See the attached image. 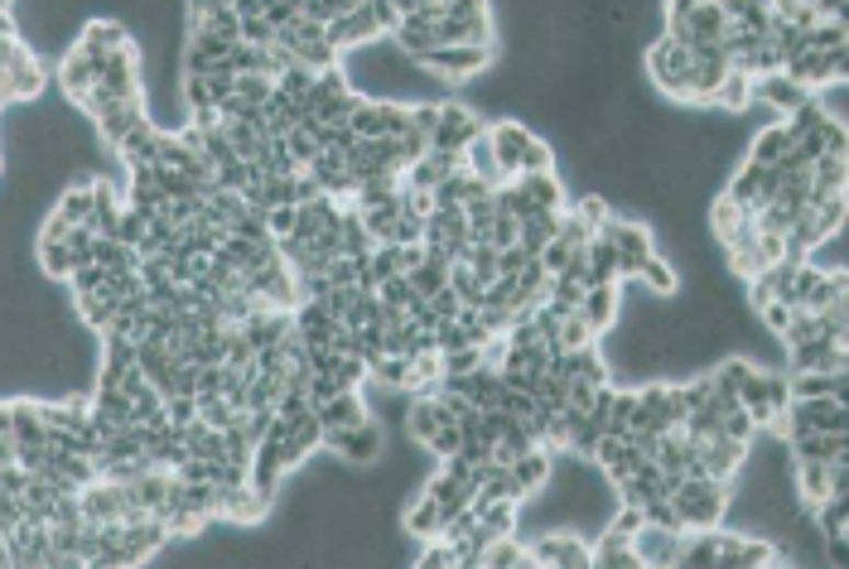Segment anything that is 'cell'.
<instances>
[{"label": "cell", "mask_w": 849, "mask_h": 569, "mask_svg": "<svg viewBox=\"0 0 849 569\" xmlns=\"http://www.w3.org/2000/svg\"><path fill=\"white\" fill-rule=\"evenodd\" d=\"M271 92H275V78H261V72H251V78H237V92L247 106H265L271 102Z\"/></svg>", "instance_id": "cell-40"}, {"label": "cell", "mask_w": 849, "mask_h": 569, "mask_svg": "<svg viewBox=\"0 0 849 569\" xmlns=\"http://www.w3.org/2000/svg\"><path fill=\"white\" fill-rule=\"evenodd\" d=\"M97 72H102V64H92L82 48H68V54L58 58V88H64L68 106H78L82 96L97 88Z\"/></svg>", "instance_id": "cell-11"}, {"label": "cell", "mask_w": 849, "mask_h": 569, "mask_svg": "<svg viewBox=\"0 0 849 569\" xmlns=\"http://www.w3.org/2000/svg\"><path fill=\"white\" fill-rule=\"evenodd\" d=\"M768 569H778V565H768Z\"/></svg>", "instance_id": "cell-48"}, {"label": "cell", "mask_w": 849, "mask_h": 569, "mask_svg": "<svg viewBox=\"0 0 849 569\" xmlns=\"http://www.w3.org/2000/svg\"><path fill=\"white\" fill-rule=\"evenodd\" d=\"M786 150H792V130H786L782 121H772V126L754 130V145H748V164L778 169V164L786 160Z\"/></svg>", "instance_id": "cell-15"}, {"label": "cell", "mask_w": 849, "mask_h": 569, "mask_svg": "<svg viewBox=\"0 0 849 569\" xmlns=\"http://www.w3.org/2000/svg\"><path fill=\"white\" fill-rule=\"evenodd\" d=\"M642 522H647V526H661V531H686L681 522H676L671 502H647V507H642Z\"/></svg>", "instance_id": "cell-45"}, {"label": "cell", "mask_w": 849, "mask_h": 569, "mask_svg": "<svg viewBox=\"0 0 849 569\" xmlns=\"http://www.w3.org/2000/svg\"><path fill=\"white\" fill-rule=\"evenodd\" d=\"M348 130H353L358 140H382V112H377V102H362V96H358L353 116H348Z\"/></svg>", "instance_id": "cell-35"}, {"label": "cell", "mask_w": 849, "mask_h": 569, "mask_svg": "<svg viewBox=\"0 0 849 569\" xmlns=\"http://www.w3.org/2000/svg\"><path fill=\"white\" fill-rule=\"evenodd\" d=\"M748 102H758V106H768L772 116L786 112L792 116L796 106H806L811 102V92L806 88H796L786 72H772V78H754V88H748Z\"/></svg>", "instance_id": "cell-9"}, {"label": "cell", "mask_w": 849, "mask_h": 569, "mask_svg": "<svg viewBox=\"0 0 849 569\" xmlns=\"http://www.w3.org/2000/svg\"><path fill=\"white\" fill-rule=\"evenodd\" d=\"M816 140H820V155H830V160H849V130H845V121H826V126L816 130Z\"/></svg>", "instance_id": "cell-38"}, {"label": "cell", "mask_w": 849, "mask_h": 569, "mask_svg": "<svg viewBox=\"0 0 849 569\" xmlns=\"http://www.w3.org/2000/svg\"><path fill=\"white\" fill-rule=\"evenodd\" d=\"M569 213H575V217H579V223L589 227L593 237H599L603 227L613 223V203L603 198V193H585V198H579V203H575V208H569Z\"/></svg>", "instance_id": "cell-32"}, {"label": "cell", "mask_w": 849, "mask_h": 569, "mask_svg": "<svg viewBox=\"0 0 849 569\" xmlns=\"http://www.w3.org/2000/svg\"><path fill=\"white\" fill-rule=\"evenodd\" d=\"M54 507H58V492L48 488V482L30 478V488L20 492V512H24V522H34V526H48V522H54Z\"/></svg>", "instance_id": "cell-25"}, {"label": "cell", "mask_w": 849, "mask_h": 569, "mask_svg": "<svg viewBox=\"0 0 849 569\" xmlns=\"http://www.w3.org/2000/svg\"><path fill=\"white\" fill-rule=\"evenodd\" d=\"M786 396H792V401H820V396L845 401V377H826V372H792V377H786Z\"/></svg>", "instance_id": "cell-20"}, {"label": "cell", "mask_w": 849, "mask_h": 569, "mask_svg": "<svg viewBox=\"0 0 849 569\" xmlns=\"http://www.w3.org/2000/svg\"><path fill=\"white\" fill-rule=\"evenodd\" d=\"M830 348H835V343H826V338H811V343L786 348V367H792V372H826Z\"/></svg>", "instance_id": "cell-30"}, {"label": "cell", "mask_w": 849, "mask_h": 569, "mask_svg": "<svg viewBox=\"0 0 849 569\" xmlns=\"http://www.w3.org/2000/svg\"><path fill=\"white\" fill-rule=\"evenodd\" d=\"M593 343H599V338L589 333V323L579 319V309L565 314L561 329H555V348H561V353H585V348H593Z\"/></svg>", "instance_id": "cell-31"}, {"label": "cell", "mask_w": 849, "mask_h": 569, "mask_svg": "<svg viewBox=\"0 0 849 569\" xmlns=\"http://www.w3.org/2000/svg\"><path fill=\"white\" fill-rule=\"evenodd\" d=\"M778 425L786 430V440H792V434H845L849 406L835 401V396H820V401H786Z\"/></svg>", "instance_id": "cell-3"}, {"label": "cell", "mask_w": 849, "mask_h": 569, "mask_svg": "<svg viewBox=\"0 0 849 569\" xmlns=\"http://www.w3.org/2000/svg\"><path fill=\"white\" fill-rule=\"evenodd\" d=\"M517 189L531 198L536 213H565V189L555 174H531V179H517Z\"/></svg>", "instance_id": "cell-24"}, {"label": "cell", "mask_w": 849, "mask_h": 569, "mask_svg": "<svg viewBox=\"0 0 849 569\" xmlns=\"http://www.w3.org/2000/svg\"><path fill=\"white\" fill-rule=\"evenodd\" d=\"M367 396L362 391H343V396H333V401H324L319 410H314V420H319V430H358V425H367Z\"/></svg>", "instance_id": "cell-13"}, {"label": "cell", "mask_w": 849, "mask_h": 569, "mask_svg": "<svg viewBox=\"0 0 849 569\" xmlns=\"http://www.w3.org/2000/svg\"><path fill=\"white\" fill-rule=\"evenodd\" d=\"M329 377H333L338 391H362V386H367V362L362 357H338Z\"/></svg>", "instance_id": "cell-37"}, {"label": "cell", "mask_w": 849, "mask_h": 569, "mask_svg": "<svg viewBox=\"0 0 849 569\" xmlns=\"http://www.w3.org/2000/svg\"><path fill=\"white\" fill-rule=\"evenodd\" d=\"M710 223H714V237L729 241V237L744 232V227H754V213L738 208V203H729V198L720 193V198H714V208H710Z\"/></svg>", "instance_id": "cell-27"}, {"label": "cell", "mask_w": 849, "mask_h": 569, "mask_svg": "<svg viewBox=\"0 0 849 569\" xmlns=\"http://www.w3.org/2000/svg\"><path fill=\"white\" fill-rule=\"evenodd\" d=\"M561 217L565 213H531L527 223L517 227V247L527 251V257H541V251L551 247L555 237H561Z\"/></svg>", "instance_id": "cell-19"}, {"label": "cell", "mask_w": 849, "mask_h": 569, "mask_svg": "<svg viewBox=\"0 0 849 569\" xmlns=\"http://www.w3.org/2000/svg\"><path fill=\"white\" fill-rule=\"evenodd\" d=\"M637 285L647 289V295H657V299H676V295H681V271H676L666 257L652 251V257L642 261V271H637Z\"/></svg>", "instance_id": "cell-18"}, {"label": "cell", "mask_w": 849, "mask_h": 569, "mask_svg": "<svg viewBox=\"0 0 849 569\" xmlns=\"http://www.w3.org/2000/svg\"><path fill=\"white\" fill-rule=\"evenodd\" d=\"M748 88H754V78H744V72H734V68H729V78L720 82V92H714V102H710V106L744 116V112H748Z\"/></svg>", "instance_id": "cell-28"}, {"label": "cell", "mask_w": 849, "mask_h": 569, "mask_svg": "<svg viewBox=\"0 0 849 569\" xmlns=\"http://www.w3.org/2000/svg\"><path fill=\"white\" fill-rule=\"evenodd\" d=\"M666 502H671L676 522L686 531H714L724 522L729 488H724V482H710V478H686V482H676V492Z\"/></svg>", "instance_id": "cell-1"}, {"label": "cell", "mask_w": 849, "mask_h": 569, "mask_svg": "<svg viewBox=\"0 0 849 569\" xmlns=\"http://www.w3.org/2000/svg\"><path fill=\"white\" fill-rule=\"evenodd\" d=\"M531 136H536V130H531L527 121H497V126H488V145L497 155V169H502V184H517V160L531 145Z\"/></svg>", "instance_id": "cell-7"}, {"label": "cell", "mask_w": 849, "mask_h": 569, "mask_svg": "<svg viewBox=\"0 0 849 569\" xmlns=\"http://www.w3.org/2000/svg\"><path fill=\"white\" fill-rule=\"evenodd\" d=\"M145 116H150V112H145V96H140V102H116V106H106V112L92 121V136L102 140V150H112V155H116V150H121V140H126Z\"/></svg>", "instance_id": "cell-8"}, {"label": "cell", "mask_w": 849, "mask_h": 569, "mask_svg": "<svg viewBox=\"0 0 849 569\" xmlns=\"http://www.w3.org/2000/svg\"><path fill=\"white\" fill-rule=\"evenodd\" d=\"M424 305H430V314H434V323H454L459 319V314H464V305H459V295H454V289H440V295H434V299H424Z\"/></svg>", "instance_id": "cell-43"}, {"label": "cell", "mask_w": 849, "mask_h": 569, "mask_svg": "<svg viewBox=\"0 0 849 569\" xmlns=\"http://www.w3.org/2000/svg\"><path fill=\"white\" fill-rule=\"evenodd\" d=\"M681 536L686 531H661V526H642L633 540H627V550L637 555L642 565H676V550H681Z\"/></svg>", "instance_id": "cell-14"}, {"label": "cell", "mask_w": 849, "mask_h": 569, "mask_svg": "<svg viewBox=\"0 0 849 569\" xmlns=\"http://www.w3.org/2000/svg\"><path fill=\"white\" fill-rule=\"evenodd\" d=\"M406 416H410V420H406V430H410V440H416V444H424V440H430L434 430L454 425V420L444 416V406L434 401V396H416V401H410V410H406Z\"/></svg>", "instance_id": "cell-21"}, {"label": "cell", "mask_w": 849, "mask_h": 569, "mask_svg": "<svg viewBox=\"0 0 849 569\" xmlns=\"http://www.w3.org/2000/svg\"><path fill=\"white\" fill-rule=\"evenodd\" d=\"M319 449L333 454L338 464H348V468H372L386 454V434L372 425V420L367 425H358V430H324Z\"/></svg>", "instance_id": "cell-4"}, {"label": "cell", "mask_w": 849, "mask_h": 569, "mask_svg": "<svg viewBox=\"0 0 849 569\" xmlns=\"http://www.w3.org/2000/svg\"><path fill=\"white\" fill-rule=\"evenodd\" d=\"M585 285H618V251L609 237H593L585 247Z\"/></svg>", "instance_id": "cell-22"}, {"label": "cell", "mask_w": 849, "mask_h": 569, "mask_svg": "<svg viewBox=\"0 0 849 569\" xmlns=\"http://www.w3.org/2000/svg\"><path fill=\"white\" fill-rule=\"evenodd\" d=\"M647 78H652V88H657L666 102H676V106H690V54L676 39H657L647 48Z\"/></svg>", "instance_id": "cell-2"}, {"label": "cell", "mask_w": 849, "mask_h": 569, "mask_svg": "<svg viewBox=\"0 0 849 569\" xmlns=\"http://www.w3.org/2000/svg\"><path fill=\"white\" fill-rule=\"evenodd\" d=\"M165 416H169V425H174V430H184V425H193V420H199V401H193V396H169Z\"/></svg>", "instance_id": "cell-42"}, {"label": "cell", "mask_w": 849, "mask_h": 569, "mask_svg": "<svg viewBox=\"0 0 849 569\" xmlns=\"http://www.w3.org/2000/svg\"><path fill=\"white\" fill-rule=\"evenodd\" d=\"M15 526H24V512H20V498L0 492V536H10Z\"/></svg>", "instance_id": "cell-46"}, {"label": "cell", "mask_w": 849, "mask_h": 569, "mask_svg": "<svg viewBox=\"0 0 849 569\" xmlns=\"http://www.w3.org/2000/svg\"><path fill=\"white\" fill-rule=\"evenodd\" d=\"M285 150H290V160H295L299 169H309L314 160H319V140H314L305 126H295V130H290V136H285Z\"/></svg>", "instance_id": "cell-39"}, {"label": "cell", "mask_w": 849, "mask_h": 569, "mask_svg": "<svg viewBox=\"0 0 849 569\" xmlns=\"http://www.w3.org/2000/svg\"><path fill=\"white\" fill-rule=\"evenodd\" d=\"M786 454H792V464H840L849 458V440L845 434H792Z\"/></svg>", "instance_id": "cell-12"}, {"label": "cell", "mask_w": 849, "mask_h": 569, "mask_svg": "<svg viewBox=\"0 0 849 569\" xmlns=\"http://www.w3.org/2000/svg\"><path fill=\"white\" fill-rule=\"evenodd\" d=\"M367 271H372V285H386L392 275H401V247H392V241H386V247H377L367 257Z\"/></svg>", "instance_id": "cell-36"}, {"label": "cell", "mask_w": 849, "mask_h": 569, "mask_svg": "<svg viewBox=\"0 0 849 569\" xmlns=\"http://www.w3.org/2000/svg\"><path fill=\"white\" fill-rule=\"evenodd\" d=\"M420 265H424V247H401V275L420 271Z\"/></svg>", "instance_id": "cell-47"}, {"label": "cell", "mask_w": 849, "mask_h": 569, "mask_svg": "<svg viewBox=\"0 0 849 569\" xmlns=\"http://www.w3.org/2000/svg\"><path fill=\"white\" fill-rule=\"evenodd\" d=\"M78 48L92 58V64H102V58L121 54V48H131V30L126 20H88L78 34Z\"/></svg>", "instance_id": "cell-10"}, {"label": "cell", "mask_w": 849, "mask_h": 569, "mask_svg": "<svg viewBox=\"0 0 849 569\" xmlns=\"http://www.w3.org/2000/svg\"><path fill=\"white\" fill-rule=\"evenodd\" d=\"M483 116H473L468 102H440V126L430 136V155H464L473 136H483Z\"/></svg>", "instance_id": "cell-5"}, {"label": "cell", "mask_w": 849, "mask_h": 569, "mask_svg": "<svg viewBox=\"0 0 849 569\" xmlns=\"http://www.w3.org/2000/svg\"><path fill=\"white\" fill-rule=\"evenodd\" d=\"M531 174H555V145L541 136H531V145L517 160V179H531Z\"/></svg>", "instance_id": "cell-29"}, {"label": "cell", "mask_w": 849, "mask_h": 569, "mask_svg": "<svg viewBox=\"0 0 849 569\" xmlns=\"http://www.w3.org/2000/svg\"><path fill=\"white\" fill-rule=\"evenodd\" d=\"M10 434H15V449L44 444V420H39V401L34 396H10Z\"/></svg>", "instance_id": "cell-16"}, {"label": "cell", "mask_w": 849, "mask_h": 569, "mask_svg": "<svg viewBox=\"0 0 849 569\" xmlns=\"http://www.w3.org/2000/svg\"><path fill=\"white\" fill-rule=\"evenodd\" d=\"M579 319L589 323L593 338H609L623 319V285H589L579 299Z\"/></svg>", "instance_id": "cell-6"}, {"label": "cell", "mask_w": 849, "mask_h": 569, "mask_svg": "<svg viewBox=\"0 0 849 569\" xmlns=\"http://www.w3.org/2000/svg\"><path fill=\"white\" fill-rule=\"evenodd\" d=\"M459 444H464L459 425H444V430H434L430 440H424V449H430V458H454V454H459Z\"/></svg>", "instance_id": "cell-41"}, {"label": "cell", "mask_w": 849, "mask_h": 569, "mask_svg": "<svg viewBox=\"0 0 849 569\" xmlns=\"http://www.w3.org/2000/svg\"><path fill=\"white\" fill-rule=\"evenodd\" d=\"M199 420L208 430H233L237 420H241V410H233L223 401V396H199Z\"/></svg>", "instance_id": "cell-34"}, {"label": "cell", "mask_w": 849, "mask_h": 569, "mask_svg": "<svg viewBox=\"0 0 849 569\" xmlns=\"http://www.w3.org/2000/svg\"><path fill=\"white\" fill-rule=\"evenodd\" d=\"M434 126H440V102H416L410 106V130H420V136L430 140Z\"/></svg>", "instance_id": "cell-44"}, {"label": "cell", "mask_w": 849, "mask_h": 569, "mask_svg": "<svg viewBox=\"0 0 849 569\" xmlns=\"http://www.w3.org/2000/svg\"><path fill=\"white\" fill-rule=\"evenodd\" d=\"M835 48H849V30L840 20H820L816 30H806V54H835Z\"/></svg>", "instance_id": "cell-33"}, {"label": "cell", "mask_w": 849, "mask_h": 569, "mask_svg": "<svg viewBox=\"0 0 849 569\" xmlns=\"http://www.w3.org/2000/svg\"><path fill=\"white\" fill-rule=\"evenodd\" d=\"M367 382H377L382 391H416V377H410L406 357H377L367 367Z\"/></svg>", "instance_id": "cell-26"}, {"label": "cell", "mask_w": 849, "mask_h": 569, "mask_svg": "<svg viewBox=\"0 0 849 569\" xmlns=\"http://www.w3.org/2000/svg\"><path fill=\"white\" fill-rule=\"evenodd\" d=\"M401 531L406 536H416V540H424V546H430V540H440V531H444V516H440V502L434 498H410V507L401 512Z\"/></svg>", "instance_id": "cell-17"}, {"label": "cell", "mask_w": 849, "mask_h": 569, "mask_svg": "<svg viewBox=\"0 0 849 569\" xmlns=\"http://www.w3.org/2000/svg\"><path fill=\"white\" fill-rule=\"evenodd\" d=\"M551 468H555V458L536 444V449H531V454H521L517 464H512V478H517V488L531 498V492H541L545 482H551Z\"/></svg>", "instance_id": "cell-23"}]
</instances>
